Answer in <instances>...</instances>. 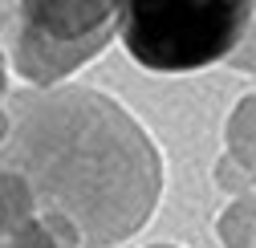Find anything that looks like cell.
Here are the masks:
<instances>
[{
	"label": "cell",
	"mask_w": 256,
	"mask_h": 248,
	"mask_svg": "<svg viewBox=\"0 0 256 248\" xmlns=\"http://www.w3.org/2000/svg\"><path fill=\"white\" fill-rule=\"evenodd\" d=\"M8 134V82H4V53H0V142Z\"/></svg>",
	"instance_id": "obj_6"
},
{
	"label": "cell",
	"mask_w": 256,
	"mask_h": 248,
	"mask_svg": "<svg viewBox=\"0 0 256 248\" xmlns=\"http://www.w3.org/2000/svg\"><path fill=\"white\" fill-rule=\"evenodd\" d=\"M118 8L122 4H37V0L8 8L16 24V74L37 90H53L61 78L82 70V61L98 57L114 41Z\"/></svg>",
	"instance_id": "obj_3"
},
{
	"label": "cell",
	"mask_w": 256,
	"mask_h": 248,
	"mask_svg": "<svg viewBox=\"0 0 256 248\" xmlns=\"http://www.w3.org/2000/svg\"><path fill=\"white\" fill-rule=\"evenodd\" d=\"M252 24V4L232 0H163L122 4L114 37L146 74H196L228 61Z\"/></svg>",
	"instance_id": "obj_2"
},
{
	"label": "cell",
	"mask_w": 256,
	"mask_h": 248,
	"mask_svg": "<svg viewBox=\"0 0 256 248\" xmlns=\"http://www.w3.org/2000/svg\"><path fill=\"white\" fill-rule=\"evenodd\" d=\"M228 61H232V70H248V74H256V4H252V24H248V33H244L240 49H236Z\"/></svg>",
	"instance_id": "obj_5"
},
{
	"label": "cell",
	"mask_w": 256,
	"mask_h": 248,
	"mask_svg": "<svg viewBox=\"0 0 256 248\" xmlns=\"http://www.w3.org/2000/svg\"><path fill=\"white\" fill-rule=\"evenodd\" d=\"M228 138H232V150H236V163L256 171V94H248V102L232 114Z\"/></svg>",
	"instance_id": "obj_4"
},
{
	"label": "cell",
	"mask_w": 256,
	"mask_h": 248,
	"mask_svg": "<svg viewBox=\"0 0 256 248\" xmlns=\"http://www.w3.org/2000/svg\"><path fill=\"white\" fill-rule=\"evenodd\" d=\"M0 171L16 175L37 212L57 216L78 248L130 240L163 192V154L146 126L90 86L8 94Z\"/></svg>",
	"instance_id": "obj_1"
}]
</instances>
